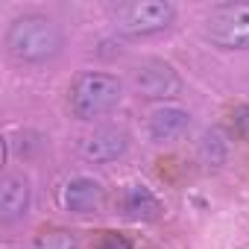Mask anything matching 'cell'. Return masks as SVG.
I'll use <instances>...</instances> for the list:
<instances>
[{"label": "cell", "mask_w": 249, "mask_h": 249, "mask_svg": "<svg viewBox=\"0 0 249 249\" xmlns=\"http://www.w3.org/2000/svg\"><path fill=\"white\" fill-rule=\"evenodd\" d=\"M6 50L18 62H47L62 50V30L44 15H21L6 30Z\"/></svg>", "instance_id": "1"}, {"label": "cell", "mask_w": 249, "mask_h": 249, "mask_svg": "<svg viewBox=\"0 0 249 249\" xmlns=\"http://www.w3.org/2000/svg\"><path fill=\"white\" fill-rule=\"evenodd\" d=\"M123 97V85L117 76L111 73H79L71 85V111L79 117V120H94V117H103L106 111H111Z\"/></svg>", "instance_id": "2"}, {"label": "cell", "mask_w": 249, "mask_h": 249, "mask_svg": "<svg viewBox=\"0 0 249 249\" xmlns=\"http://www.w3.org/2000/svg\"><path fill=\"white\" fill-rule=\"evenodd\" d=\"M176 9L167 0H126L111 6V21L123 36H153L173 24Z\"/></svg>", "instance_id": "3"}, {"label": "cell", "mask_w": 249, "mask_h": 249, "mask_svg": "<svg viewBox=\"0 0 249 249\" xmlns=\"http://www.w3.org/2000/svg\"><path fill=\"white\" fill-rule=\"evenodd\" d=\"M205 36L220 50H249V3H223L211 9Z\"/></svg>", "instance_id": "4"}, {"label": "cell", "mask_w": 249, "mask_h": 249, "mask_svg": "<svg viewBox=\"0 0 249 249\" xmlns=\"http://www.w3.org/2000/svg\"><path fill=\"white\" fill-rule=\"evenodd\" d=\"M132 79H135V88L150 100H167V97H176L182 91L179 73L164 59H144L135 68Z\"/></svg>", "instance_id": "5"}, {"label": "cell", "mask_w": 249, "mask_h": 249, "mask_svg": "<svg viewBox=\"0 0 249 249\" xmlns=\"http://www.w3.org/2000/svg\"><path fill=\"white\" fill-rule=\"evenodd\" d=\"M126 147H129V132L123 126H114V123H108V126H97L94 132H88L79 141V153L88 161H97V164L120 159L123 153H126Z\"/></svg>", "instance_id": "6"}, {"label": "cell", "mask_w": 249, "mask_h": 249, "mask_svg": "<svg viewBox=\"0 0 249 249\" xmlns=\"http://www.w3.org/2000/svg\"><path fill=\"white\" fill-rule=\"evenodd\" d=\"M62 202L73 214H100L106 208V188L91 176H76L65 185Z\"/></svg>", "instance_id": "7"}, {"label": "cell", "mask_w": 249, "mask_h": 249, "mask_svg": "<svg viewBox=\"0 0 249 249\" xmlns=\"http://www.w3.org/2000/svg\"><path fill=\"white\" fill-rule=\"evenodd\" d=\"M30 211V182L18 173H3L0 179V220L15 223Z\"/></svg>", "instance_id": "8"}, {"label": "cell", "mask_w": 249, "mask_h": 249, "mask_svg": "<svg viewBox=\"0 0 249 249\" xmlns=\"http://www.w3.org/2000/svg\"><path fill=\"white\" fill-rule=\"evenodd\" d=\"M150 138L164 144V141H176L188 132L191 126V114L179 106H159L153 114H150Z\"/></svg>", "instance_id": "9"}, {"label": "cell", "mask_w": 249, "mask_h": 249, "mask_svg": "<svg viewBox=\"0 0 249 249\" xmlns=\"http://www.w3.org/2000/svg\"><path fill=\"white\" fill-rule=\"evenodd\" d=\"M123 214L129 220H156L161 214V202L147 185H129L123 191Z\"/></svg>", "instance_id": "10"}, {"label": "cell", "mask_w": 249, "mask_h": 249, "mask_svg": "<svg viewBox=\"0 0 249 249\" xmlns=\"http://www.w3.org/2000/svg\"><path fill=\"white\" fill-rule=\"evenodd\" d=\"M30 249H76V237L68 231H53V234L38 237Z\"/></svg>", "instance_id": "11"}, {"label": "cell", "mask_w": 249, "mask_h": 249, "mask_svg": "<svg viewBox=\"0 0 249 249\" xmlns=\"http://www.w3.org/2000/svg\"><path fill=\"white\" fill-rule=\"evenodd\" d=\"M234 129L243 141H249V106H240L234 111Z\"/></svg>", "instance_id": "12"}, {"label": "cell", "mask_w": 249, "mask_h": 249, "mask_svg": "<svg viewBox=\"0 0 249 249\" xmlns=\"http://www.w3.org/2000/svg\"><path fill=\"white\" fill-rule=\"evenodd\" d=\"M100 249H132V243L123 237V234H114V231H106L103 234V243Z\"/></svg>", "instance_id": "13"}]
</instances>
